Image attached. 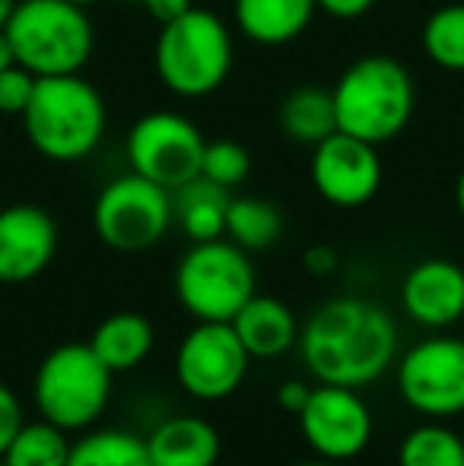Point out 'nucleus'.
I'll return each mask as SVG.
<instances>
[{"mask_svg":"<svg viewBox=\"0 0 464 466\" xmlns=\"http://www.w3.org/2000/svg\"><path fill=\"white\" fill-rule=\"evenodd\" d=\"M299 352L318 384L363 390L391 369L397 327L385 308L356 295H337L299 327Z\"/></svg>","mask_w":464,"mask_h":466,"instance_id":"1","label":"nucleus"},{"mask_svg":"<svg viewBox=\"0 0 464 466\" xmlns=\"http://www.w3.org/2000/svg\"><path fill=\"white\" fill-rule=\"evenodd\" d=\"M106 102L80 74L38 76L23 127L38 156L51 162H80L106 137Z\"/></svg>","mask_w":464,"mask_h":466,"instance_id":"2","label":"nucleus"},{"mask_svg":"<svg viewBox=\"0 0 464 466\" xmlns=\"http://www.w3.org/2000/svg\"><path fill=\"white\" fill-rule=\"evenodd\" d=\"M331 98L337 130L372 147L395 140L410 124L417 105L407 67L388 55H366L353 61L331 89Z\"/></svg>","mask_w":464,"mask_h":466,"instance_id":"3","label":"nucleus"},{"mask_svg":"<svg viewBox=\"0 0 464 466\" xmlns=\"http://www.w3.org/2000/svg\"><path fill=\"white\" fill-rule=\"evenodd\" d=\"M4 35L13 61L36 76L80 74L93 57V23L67 0H16Z\"/></svg>","mask_w":464,"mask_h":466,"instance_id":"4","label":"nucleus"},{"mask_svg":"<svg viewBox=\"0 0 464 466\" xmlns=\"http://www.w3.org/2000/svg\"><path fill=\"white\" fill-rule=\"evenodd\" d=\"M153 61L169 93L181 98H204L217 93L232 70L230 25L217 13L191 6L160 29Z\"/></svg>","mask_w":464,"mask_h":466,"instance_id":"5","label":"nucleus"},{"mask_svg":"<svg viewBox=\"0 0 464 466\" xmlns=\"http://www.w3.org/2000/svg\"><path fill=\"white\" fill-rule=\"evenodd\" d=\"M112 378L89 343H64L42 359L32 380L36 410L64 431H83L102 419L112 397Z\"/></svg>","mask_w":464,"mask_h":466,"instance_id":"6","label":"nucleus"},{"mask_svg":"<svg viewBox=\"0 0 464 466\" xmlns=\"http://www.w3.org/2000/svg\"><path fill=\"white\" fill-rule=\"evenodd\" d=\"M258 292L248 251L230 238L194 241L175 267V295L198 320H230Z\"/></svg>","mask_w":464,"mask_h":466,"instance_id":"7","label":"nucleus"},{"mask_svg":"<svg viewBox=\"0 0 464 466\" xmlns=\"http://www.w3.org/2000/svg\"><path fill=\"white\" fill-rule=\"evenodd\" d=\"M175 222L172 190L137 172L118 175L99 190L93 203V228L112 251L140 254L166 238Z\"/></svg>","mask_w":464,"mask_h":466,"instance_id":"8","label":"nucleus"},{"mask_svg":"<svg viewBox=\"0 0 464 466\" xmlns=\"http://www.w3.org/2000/svg\"><path fill=\"white\" fill-rule=\"evenodd\" d=\"M207 140L198 124L179 111H150L128 134L130 172L175 190L201 175V156Z\"/></svg>","mask_w":464,"mask_h":466,"instance_id":"9","label":"nucleus"},{"mask_svg":"<svg viewBox=\"0 0 464 466\" xmlns=\"http://www.w3.org/2000/svg\"><path fill=\"white\" fill-rule=\"evenodd\" d=\"M397 393L414 412L452 419L464 412V339L427 337L397 362Z\"/></svg>","mask_w":464,"mask_h":466,"instance_id":"10","label":"nucleus"},{"mask_svg":"<svg viewBox=\"0 0 464 466\" xmlns=\"http://www.w3.org/2000/svg\"><path fill=\"white\" fill-rule=\"evenodd\" d=\"M252 356L226 320H198L175 352V378L194 400L217 403L232 397L248 374Z\"/></svg>","mask_w":464,"mask_h":466,"instance_id":"11","label":"nucleus"},{"mask_svg":"<svg viewBox=\"0 0 464 466\" xmlns=\"http://www.w3.org/2000/svg\"><path fill=\"white\" fill-rule=\"evenodd\" d=\"M299 431L315 457L347 463L372 441V412L359 390L341 384H318L299 410Z\"/></svg>","mask_w":464,"mask_h":466,"instance_id":"12","label":"nucleus"},{"mask_svg":"<svg viewBox=\"0 0 464 466\" xmlns=\"http://www.w3.org/2000/svg\"><path fill=\"white\" fill-rule=\"evenodd\" d=\"M309 172L322 200L341 209H356L369 203L382 185V159L376 147L341 130L312 147Z\"/></svg>","mask_w":464,"mask_h":466,"instance_id":"13","label":"nucleus"},{"mask_svg":"<svg viewBox=\"0 0 464 466\" xmlns=\"http://www.w3.org/2000/svg\"><path fill=\"white\" fill-rule=\"evenodd\" d=\"M57 254V222L36 203L0 209V282L19 286L42 277Z\"/></svg>","mask_w":464,"mask_h":466,"instance_id":"14","label":"nucleus"},{"mask_svg":"<svg viewBox=\"0 0 464 466\" xmlns=\"http://www.w3.org/2000/svg\"><path fill=\"white\" fill-rule=\"evenodd\" d=\"M401 308L414 324L446 330L464 318V270L455 260L429 258L414 264L401 282Z\"/></svg>","mask_w":464,"mask_h":466,"instance_id":"15","label":"nucleus"},{"mask_svg":"<svg viewBox=\"0 0 464 466\" xmlns=\"http://www.w3.org/2000/svg\"><path fill=\"white\" fill-rule=\"evenodd\" d=\"M252 359H280L299 343V320L280 299L254 292L230 320Z\"/></svg>","mask_w":464,"mask_h":466,"instance_id":"16","label":"nucleus"},{"mask_svg":"<svg viewBox=\"0 0 464 466\" xmlns=\"http://www.w3.org/2000/svg\"><path fill=\"white\" fill-rule=\"evenodd\" d=\"M153 466H217L223 441L220 431L201 416H172L147 438Z\"/></svg>","mask_w":464,"mask_h":466,"instance_id":"17","label":"nucleus"},{"mask_svg":"<svg viewBox=\"0 0 464 466\" xmlns=\"http://www.w3.org/2000/svg\"><path fill=\"white\" fill-rule=\"evenodd\" d=\"M315 0H235V25L248 42L286 45L309 29Z\"/></svg>","mask_w":464,"mask_h":466,"instance_id":"18","label":"nucleus"},{"mask_svg":"<svg viewBox=\"0 0 464 466\" xmlns=\"http://www.w3.org/2000/svg\"><path fill=\"white\" fill-rule=\"evenodd\" d=\"M153 324L137 311H118L112 318H106L93 330V339H89L93 352L106 362V369L112 374L134 371L153 352Z\"/></svg>","mask_w":464,"mask_h":466,"instance_id":"19","label":"nucleus"},{"mask_svg":"<svg viewBox=\"0 0 464 466\" xmlns=\"http://www.w3.org/2000/svg\"><path fill=\"white\" fill-rule=\"evenodd\" d=\"M230 190L207 181L204 175L191 178L188 185L172 190L175 222L191 241L226 238V209H230Z\"/></svg>","mask_w":464,"mask_h":466,"instance_id":"20","label":"nucleus"},{"mask_svg":"<svg viewBox=\"0 0 464 466\" xmlns=\"http://www.w3.org/2000/svg\"><path fill=\"white\" fill-rule=\"evenodd\" d=\"M280 130L290 140L318 147L337 130L335 117V98L328 89L318 86H299L280 102Z\"/></svg>","mask_w":464,"mask_h":466,"instance_id":"21","label":"nucleus"},{"mask_svg":"<svg viewBox=\"0 0 464 466\" xmlns=\"http://www.w3.org/2000/svg\"><path fill=\"white\" fill-rule=\"evenodd\" d=\"M284 235V216L271 200L232 197L226 209V238L242 251H267Z\"/></svg>","mask_w":464,"mask_h":466,"instance_id":"22","label":"nucleus"},{"mask_svg":"<svg viewBox=\"0 0 464 466\" xmlns=\"http://www.w3.org/2000/svg\"><path fill=\"white\" fill-rule=\"evenodd\" d=\"M67 466H153L147 438L121 429H99L70 444Z\"/></svg>","mask_w":464,"mask_h":466,"instance_id":"23","label":"nucleus"},{"mask_svg":"<svg viewBox=\"0 0 464 466\" xmlns=\"http://www.w3.org/2000/svg\"><path fill=\"white\" fill-rule=\"evenodd\" d=\"M70 441L67 431L45 422H23L13 435L10 448L4 451V466H67Z\"/></svg>","mask_w":464,"mask_h":466,"instance_id":"24","label":"nucleus"},{"mask_svg":"<svg viewBox=\"0 0 464 466\" xmlns=\"http://www.w3.org/2000/svg\"><path fill=\"white\" fill-rule=\"evenodd\" d=\"M397 466H464V438L449 425H417L397 444Z\"/></svg>","mask_w":464,"mask_h":466,"instance_id":"25","label":"nucleus"},{"mask_svg":"<svg viewBox=\"0 0 464 466\" xmlns=\"http://www.w3.org/2000/svg\"><path fill=\"white\" fill-rule=\"evenodd\" d=\"M423 55L442 70L464 74V4L439 6L423 25Z\"/></svg>","mask_w":464,"mask_h":466,"instance_id":"26","label":"nucleus"},{"mask_svg":"<svg viewBox=\"0 0 464 466\" xmlns=\"http://www.w3.org/2000/svg\"><path fill=\"white\" fill-rule=\"evenodd\" d=\"M201 175L213 185L232 190L252 175V156L235 140H213L204 147L201 156Z\"/></svg>","mask_w":464,"mask_h":466,"instance_id":"27","label":"nucleus"},{"mask_svg":"<svg viewBox=\"0 0 464 466\" xmlns=\"http://www.w3.org/2000/svg\"><path fill=\"white\" fill-rule=\"evenodd\" d=\"M36 74H29L19 64L0 70V115H16L23 117V111L29 108V98L36 93Z\"/></svg>","mask_w":464,"mask_h":466,"instance_id":"28","label":"nucleus"},{"mask_svg":"<svg viewBox=\"0 0 464 466\" xmlns=\"http://www.w3.org/2000/svg\"><path fill=\"white\" fill-rule=\"evenodd\" d=\"M23 403H19V397L10 390V387L0 380V457H4V451L10 448L13 435L19 431V425H23Z\"/></svg>","mask_w":464,"mask_h":466,"instance_id":"29","label":"nucleus"},{"mask_svg":"<svg viewBox=\"0 0 464 466\" xmlns=\"http://www.w3.org/2000/svg\"><path fill=\"white\" fill-rule=\"evenodd\" d=\"M341 258L331 245H312L309 251L303 254V267L312 273V277H331L337 270Z\"/></svg>","mask_w":464,"mask_h":466,"instance_id":"30","label":"nucleus"},{"mask_svg":"<svg viewBox=\"0 0 464 466\" xmlns=\"http://www.w3.org/2000/svg\"><path fill=\"white\" fill-rule=\"evenodd\" d=\"M309 390L312 387L305 384V380H284V384L277 387V406L293 412V416H299V410H303L305 400H309Z\"/></svg>","mask_w":464,"mask_h":466,"instance_id":"31","label":"nucleus"},{"mask_svg":"<svg viewBox=\"0 0 464 466\" xmlns=\"http://www.w3.org/2000/svg\"><path fill=\"white\" fill-rule=\"evenodd\" d=\"M372 4H376V0H315L318 10L335 19H356V16H363V13H369Z\"/></svg>","mask_w":464,"mask_h":466,"instance_id":"32","label":"nucleus"},{"mask_svg":"<svg viewBox=\"0 0 464 466\" xmlns=\"http://www.w3.org/2000/svg\"><path fill=\"white\" fill-rule=\"evenodd\" d=\"M140 6L156 23L166 25V23H172V19H179L181 13L191 10V0H140Z\"/></svg>","mask_w":464,"mask_h":466,"instance_id":"33","label":"nucleus"},{"mask_svg":"<svg viewBox=\"0 0 464 466\" xmlns=\"http://www.w3.org/2000/svg\"><path fill=\"white\" fill-rule=\"evenodd\" d=\"M10 64H16V61H13V48H10V42H6L4 29H0V70L10 67Z\"/></svg>","mask_w":464,"mask_h":466,"instance_id":"34","label":"nucleus"},{"mask_svg":"<svg viewBox=\"0 0 464 466\" xmlns=\"http://www.w3.org/2000/svg\"><path fill=\"white\" fill-rule=\"evenodd\" d=\"M455 207H459V213H461V219H464V168H461V175H459V185H455Z\"/></svg>","mask_w":464,"mask_h":466,"instance_id":"35","label":"nucleus"},{"mask_svg":"<svg viewBox=\"0 0 464 466\" xmlns=\"http://www.w3.org/2000/svg\"><path fill=\"white\" fill-rule=\"evenodd\" d=\"M13 6H16V0H0V29L6 25V19H10Z\"/></svg>","mask_w":464,"mask_h":466,"instance_id":"36","label":"nucleus"},{"mask_svg":"<svg viewBox=\"0 0 464 466\" xmlns=\"http://www.w3.org/2000/svg\"><path fill=\"white\" fill-rule=\"evenodd\" d=\"M296 466H337V463H331V461H322V457H318V461H305V463H296Z\"/></svg>","mask_w":464,"mask_h":466,"instance_id":"37","label":"nucleus"},{"mask_svg":"<svg viewBox=\"0 0 464 466\" xmlns=\"http://www.w3.org/2000/svg\"><path fill=\"white\" fill-rule=\"evenodd\" d=\"M67 4H77V6H83V10H87V6L99 4V0H67Z\"/></svg>","mask_w":464,"mask_h":466,"instance_id":"38","label":"nucleus"},{"mask_svg":"<svg viewBox=\"0 0 464 466\" xmlns=\"http://www.w3.org/2000/svg\"><path fill=\"white\" fill-rule=\"evenodd\" d=\"M0 466H4V461H0Z\"/></svg>","mask_w":464,"mask_h":466,"instance_id":"39","label":"nucleus"}]
</instances>
